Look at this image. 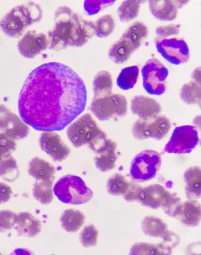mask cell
<instances>
[{"mask_svg":"<svg viewBox=\"0 0 201 255\" xmlns=\"http://www.w3.org/2000/svg\"><path fill=\"white\" fill-rule=\"evenodd\" d=\"M83 79L69 66L50 62L29 74L19 94L21 119L34 129L61 131L86 109Z\"/></svg>","mask_w":201,"mask_h":255,"instance_id":"6da1fadb","label":"cell"},{"mask_svg":"<svg viewBox=\"0 0 201 255\" xmlns=\"http://www.w3.org/2000/svg\"><path fill=\"white\" fill-rule=\"evenodd\" d=\"M43 10L38 4L29 2L11 9L0 21V28L6 36L17 38L29 26L41 20Z\"/></svg>","mask_w":201,"mask_h":255,"instance_id":"7a4b0ae2","label":"cell"},{"mask_svg":"<svg viewBox=\"0 0 201 255\" xmlns=\"http://www.w3.org/2000/svg\"><path fill=\"white\" fill-rule=\"evenodd\" d=\"M75 13L69 7H59L55 12V24L48 32L49 47L51 50H64L72 47L75 35Z\"/></svg>","mask_w":201,"mask_h":255,"instance_id":"3957f363","label":"cell"},{"mask_svg":"<svg viewBox=\"0 0 201 255\" xmlns=\"http://www.w3.org/2000/svg\"><path fill=\"white\" fill-rule=\"evenodd\" d=\"M67 133L71 143L76 148L88 145L92 149L107 138V133L100 129L89 114L83 115L70 123Z\"/></svg>","mask_w":201,"mask_h":255,"instance_id":"277c9868","label":"cell"},{"mask_svg":"<svg viewBox=\"0 0 201 255\" xmlns=\"http://www.w3.org/2000/svg\"><path fill=\"white\" fill-rule=\"evenodd\" d=\"M56 197L61 202L72 205H80L90 201L93 193L80 177L74 175L63 176L54 187Z\"/></svg>","mask_w":201,"mask_h":255,"instance_id":"5b68a950","label":"cell"},{"mask_svg":"<svg viewBox=\"0 0 201 255\" xmlns=\"http://www.w3.org/2000/svg\"><path fill=\"white\" fill-rule=\"evenodd\" d=\"M90 111L100 121L121 119L128 113V101L125 97L113 94L100 98H93Z\"/></svg>","mask_w":201,"mask_h":255,"instance_id":"8992f818","label":"cell"},{"mask_svg":"<svg viewBox=\"0 0 201 255\" xmlns=\"http://www.w3.org/2000/svg\"><path fill=\"white\" fill-rule=\"evenodd\" d=\"M161 155L154 150H144L134 157L130 174L135 182L150 181L155 177L161 166Z\"/></svg>","mask_w":201,"mask_h":255,"instance_id":"52a82bcc","label":"cell"},{"mask_svg":"<svg viewBox=\"0 0 201 255\" xmlns=\"http://www.w3.org/2000/svg\"><path fill=\"white\" fill-rule=\"evenodd\" d=\"M181 201V199L160 184L142 187L138 200L142 205L149 208L156 210L161 207L166 214L171 212Z\"/></svg>","mask_w":201,"mask_h":255,"instance_id":"ba28073f","label":"cell"},{"mask_svg":"<svg viewBox=\"0 0 201 255\" xmlns=\"http://www.w3.org/2000/svg\"><path fill=\"white\" fill-rule=\"evenodd\" d=\"M143 40L144 37L138 29L128 27L121 38L110 47L109 57L115 64H124L140 47Z\"/></svg>","mask_w":201,"mask_h":255,"instance_id":"9c48e42d","label":"cell"},{"mask_svg":"<svg viewBox=\"0 0 201 255\" xmlns=\"http://www.w3.org/2000/svg\"><path fill=\"white\" fill-rule=\"evenodd\" d=\"M169 71L158 59L152 58L143 66L142 69L143 88L148 94L161 95L165 92Z\"/></svg>","mask_w":201,"mask_h":255,"instance_id":"30bf717a","label":"cell"},{"mask_svg":"<svg viewBox=\"0 0 201 255\" xmlns=\"http://www.w3.org/2000/svg\"><path fill=\"white\" fill-rule=\"evenodd\" d=\"M170 119L166 116L158 115L149 120L138 119L132 128V134L137 140L154 138L162 140L170 130Z\"/></svg>","mask_w":201,"mask_h":255,"instance_id":"8fae6325","label":"cell"},{"mask_svg":"<svg viewBox=\"0 0 201 255\" xmlns=\"http://www.w3.org/2000/svg\"><path fill=\"white\" fill-rule=\"evenodd\" d=\"M199 143V135L196 128L184 126L176 128L166 145L164 151L168 153H190Z\"/></svg>","mask_w":201,"mask_h":255,"instance_id":"7c38bea8","label":"cell"},{"mask_svg":"<svg viewBox=\"0 0 201 255\" xmlns=\"http://www.w3.org/2000/svg\"><path fill=\"white\" fill-rule=\"evenodd\" d=\"M157 51L170 64L180 65L188 62L190 58V49L184 39H164L155 42Z\"/></svg>","mask_w":201,"mask_h":255,"instance_id":"4fadbf2b","label":"cell"},{"mask_svg":"<svg viewBox=\"0 0 201 255\" xmlns=\"http://www.w3.org/2000/svg\"><path fill=\"white\" fill-rule=\"evenodd\" d=\"M40 148L55 162L65 160L70 153L61 137L54 131H43L39 140Z\"/></svg>","mask_w":201,"mask_h":255,"instance_id":"5bb4252c","label":"cell"},{"mask_svg":"<svg viewBox=\"0 0 201 255\" xmlns=\"http://www.w3.org/2000/svg\"><path fill=\"white\" fill-rule=\"evenodd\" d=\"M117 147L115 141L107 138L92 148V151L96 154L95 165L99 170L109 172L115 167L117 160Z\"/></svg>","mask_w":201,"mask_h":255,"instance_id":"9a60e30c","label":"cell"},{"mask_svg":"<svg viewBox=\"0 0 201 255\" xmlns=\"http://www.w3.org/2000/svg\"><path fill=\"white\" fill-rule=\"evenodd\" d=\"M49 47L47 36L42 33L28 31L18 43L19 53L26 58H34Z\"/></svg>","mask_w":201,"mask_h":255,"instance_id":"2e32d148","label":"cell"},{"mask_svg":"<svg viewBox=\"0 0 201 255\" xmlns=\"http://www.w3.org/2000/svg\"><path fill=\"white\" fill-rule=\"evenodd\" d=\"M188 2V1L153 0L149 2V7L151 13L159 20L173 21L177 18L178 9Z\"/></svg>","mask_w":201,"mask_h":255,"instance_id":"e0dca14e","label":"cell"},{"mask_svg":"<svg viewBox=\"0 0 201 255\" xmlns=\"http://www.w3.org/2000/svg\"><path fill=\"white\" fill-rule=\"evenodd\" d=\"M131 111L139 119L149 120L160 115L161 106L154 99L143 95L134 97L131 101Z\"/></svg>","mask_w":201,"mask_h":255,"instance_id":"ac0fdd59","label":"cell"},{"mask_svg":"<svg viewBox=\"0 0 201 255\" xmlns=\"http://www.w3.org/2000/svg\"><path fill=\"white\" fill-rule=\"evenodd\" d=\"M174 218L181 221L184 226L191 228L198 226L201 218V204L195 200H189L181 203Z\"/></svg>","mask_w":201,"mask_h":255,"instance_id":"d6986e66","label":"cell"},{"mask_svg":"<svg viewBox=\"0 0 201 255\" xmlns=\"http://www.w3.org/2000/svg\"><path fill=\"white\" fill-rule=\"evenodd\" d=\"M14 228L19 236L34 238L41 231V223L30 213H19Z\"/></svg>","mask_w":201,"mask_h":255,"instance_id":"ffe728a7","label":"cell"},{"mask_svg":"<svg viewBox=\"0 0 201 255\" xmlns=\"http://www.w3.org/2000/svg\"><path fill=\"white\" fill-rule=\"evenodd\" d=\"M28 172L36 181L54 182L55 179V167L39 157L33 158L29 162Z\"/></svg>","mask_w":201,"mask_h":255,"instance_id":"44dd1931","label":"cell"},{"mask_svg":"<svg viewBox=\"0 0 201 255\" xmlns=\"http://www.w3.org/2000/svg\"><path fill=\"white\" fill-rule=\"evenodd\" d=\"M95 35L94 22L83 19L75 13V35L72 47H82Z\"/></svg>","mask_w":201,"mask_h":255,"instance_id":"7402d4cb","label":"cell"},{"mask_svg":"<svg viewBox=\"0 0 201 255\" xmlns=\"http://www.w3.org/2000/svg\"><path fill=\"white\" fill-rule=\"evenodd\" d=\"M185 193L189 200H197L201 196V171L198 166L187 169L184 175Z\"/></svg>","mask_w":201,"mask_h":255,"instance_id":"603a6c76","label":"cell"},{"mask_svg":"<svg viewBox=\"0 0 201 255\" xmlns=\"http://www.w3.org/2000/svg\"><path fill=\"white\" fill-rule=\"evenodd\" d=\"M144 235L152 238H162L169 231L167 224L163 220L153 216L145 217L141 224Z\"/></svg>","mask_w":201,"mask_h":255,"instance_id":"cb8c5ba5","label":"cell"},{"mask_svg":"<svg viewBox=\"0 0 201 255\" xmlns=\"http://www.w3.org/2000/svg\"><path fill=\"white\" fill-rule=\"evenodd\" d=\"M84 222V214L73 209H69L64 211L61 217L62 228L69 233L77 232Z\"/></svg>","mask_w":201,"mask_h":255,"instance_id":"d4e9b609","label":"cell"},{"mask_svg":"<svg viewBox=\"0 0 201 255\" xmlns=\"http://www.w3.org/2000/svg\"><path fill=\"white\" fill-rule=\"evenodd\" d=\"M12 139L20 140L26 138L29 133V126L25 123L21 117L12 113L8 126L4 132Z\"/></svg>","mask_w":201,"mask_h":255,"instance_id":"484cf974","label":"cell"},{"mask_svg":"<svg viewBox=\"0 0 201 255\" xmlns=\"http://www.w3.org/2000/svg\"><path fill=\"white\" fill-rule=\"evenodd\" d=\"M113 79L111 74L107 71H102L96 74L93 81L94 98L107 96L112 93Z\"/></svg>","mask_w":201,"mask_h":255,"instance_id":"4316f807","label":"cell"},{"mask_svg":"<svg viewBox=\"0 0 201 255\" xmlns=\"http://www.w3.org/2000/svg\"><path fill=\"white\" fill-rule=\"evenodd\" d=\"M173 249L163 245L162 242L157 245L149 243H136L133 245L130 254L132 255H169L172 254Z\"/></svg>","mask_w":201,"mask_h":255,"instance_id":"83f0119b","label":"cell"},{"mask_svg":"<svg viewBox=\"0 0 201 255\" xmlns=\"http://www.w3.org/2000/svg\"><path fill=\"white\" fill-rule=\"evenodd\" d=\"M139 74V70L137 66L125 67L117 78V86L124 91L131 89L137 82Z\"/></svg>","mask_w":201,"mask_h":255,"instance_id":"f1b7e54d","label":"cell"},{"mask_svg":"<svg viewBox=\"0 0 201 255\" xmlns=\"http://www.w3.org/2000/svg\"><path fill=\"white\" fill-rule=\"evenodd\" d=\"M54 182L36 181L33 186V194L34 198L43 205L50 204L54 200Z\"/></svg>","mask_w":201,"mask_h":255,"instance_id":"f546056e","label":"cell"},{"mask_svg":"<svg viewBox=\"0 0 201 255\" xmlns=\"http://www.w3.org/2000/svg\"><path fill=\"white\" fill-rule=\"evenodd\" d=\"M181 99L188 105H200L201 99V85L195 81L186 84L181 90Z\"/></svg>","mask_w":201,"mask_h":255,"instance_id":"4dcf8cb0","label":"cell"},{"mask_svg":"<svg viewBox=\"0 0 201 255\" xmlns=\"http://www.w3.org/2000/svg\"><path fill=\"white\" fill-rule=\"evenodd\" d=\"M140 1L128 0L124 1L119 6L117 13L121 22H128L135 19L139 14L140 9Z\"/></svg>","mask_w":201,"mask_h":255,"instance_id":"1f68e13d","label":"cell"},{"mask_svg":"<svg viewBox=\"0 0 201 255\" xmlns=\"http://www.w3.org/2000/svg\"><path fill=\"white\" fill-rule=\"evenodd\" d=\"M19 176L17 162L13 157H8L0 161V177L7 182H14Z\"/></svg>","mask_w":201,"mask_h":255,"instance_id":"d6a6232c","label":"cell"},{"mask_svg":"<svg viewBox=\"0 0 201 255\" xmlns=\"http://www.w3.org/2000/svg\"><path fill=\"white\" fill-rule=\"evenodd\" d=\"M95 35L100 38H106L115 29V21L111 15L101 16L94 22Z\"/></svg>","mask_w":201,"mask_h":255,"instance_id":"836d02e7","label":"cell"},{"mask_svg":"<svg viewBox=\"0 0 201 255\" xmlns=\"http://www.w3.org/2000/svg\"><path fill=\"white\" fill-rule=\"evenodd\" d=\"M129 182L121 174L111 176L107 181V189L108 193L113 196H124L128 190Z\"/></svg>","mask_w":201,"mask_h":255,"instance_id":"e575fe53","label":"cell"},{"mask_svg":"<svg viewBox=\"0 0 201 255\" xmlns=\"http://www.w3.org/2000/svg\"><path fill=\"white\" fill-rule=\"evenodd\" d=\"M99 232L93 225H88L83 228L79 235V241L85 248L95 247L97 244Z\"/></svg>","mask_w":201,"mask_h":255,"instance_id":"d590c367","label":"cell"},{"mask_svg":"<svg viewBox=\"0 0 201 255\" xmlns=\"http://www.w3.org/2000/svg\"><path fill=\"white\" fill-rule=\"evenodd\" d=\"M16 148L15 140L8 136L5 133L0 132V161L10 157Z\"/></svg>","mask_w":201,"mask_h":255,"instance_id":"8d00e7d4","label":"cell"},{"mask_svg":"<svg viewBox=\"0 0 201 255\" xmlns=\"http://www.w3.org/2000/svg\"><path fill=\"white\" fill-rule=\"evenodd\" d=\"M17 214L11 211H0V232L4 233L14 228Z\"/></svg>","mask_w":201,"mask_h":255,"instance_id":"74e56055","label":"cell"},{"mask_svg":"<svg viewBox=\"0 0 201 255\" xmlns=\"http://www.w3.org/2000/svg\"><path fill=\"white\" fill-rule=\"evenodd\" d=\"M180 25L169 24L160 26L156 28V33L157 35L154 40V43L159 40L168 39L170 36H177L180 33Z\"/></svg>","mask_w":201,"mask_h":255,"instance_id":"f35d334b","label":"cell"},{"mask_svg":"<svg viewBox=\"0 0 201 255\" xmlns=\"http://www.w3.org/2000/svg\"><path fill=\"white\" fill-rule=\"evenodd\" d=\"M115 3V1H107V0H100V1H90L87 0L84 2V9L89 16L98 13L100 11L105 9L107 7Z\"/></svg>","mask_w":201,"mask_h":255,"instance_id":"ab89813d","label":"cell"},{"mask_svg":"<svg viewBox=\"0 0 201 255\" xmlns=\"http://www.w3.org/2000/svg\"><path fill=\"white\" fill-rule=\"evenodd\" d=\"M141 190H142V186H139L136 182H129L128 190L124 195V199L131 203L138 201Z\"/></svg>","mask_w":201,"mask_h":255,"instance_id":"60d3db41","label":"cell"},{"mask_svg":"<svg viewBox=\"0 0 201 255\" xmlns=\"http://www.w3.org/2000/svg\"><path fill=\"white\" fill-rule=\"evenodd\" d=\"M162 239H163L162 243L171 249H175L176 247L181 242V238L179 237V235L173 231H170V230L162 238Z\"/></svg>","mask_w":201,"mask_h":255,"instance_id":"b9f144b4","label":"cell"},{"mask_svg":"<svg viewBox=\"0 0 201 255\" xmlns=\"http://www.w3.org/2000/svg\"><path fill=\"white\" fill-rule=\"evenodd\" d=\"M12 114V112H11L9 109H7L2 105H0V132H4L5 131L10 121Z\"/></svg>","mask_w":201,"mask_h":255,"instance_id":"7bdbcfd3","label":"cell"},{"mask_svg":"<svg viewBox=\"0 0 201 255\" xmlns=\"http://www.w3.org/2000/svg\"><path fill=\"white\" fill-rule=\"evenodd\" d=\"M12 189L10 186L4 183H0V204L9 201L12 197Z\"/></svg>","mask_w":201,"mask_h":255,"instance_id":"ee69618b","label":"cell"},{"mask_svg":"<svg viewBox=\"0 0 201 255\" xmlns=\"http://www.w3.org/2000/svg\"><path fill=\"white\" fill-rule=\"evenodd\" d=\"M193 78H194V81H195L196 83L201 85V67H198L194 71L192 74Z\"/></svg>","mask_w":201,"mask_h":255,"instance_id":"f6af8a7d","label":"cell"}]
</instances>
